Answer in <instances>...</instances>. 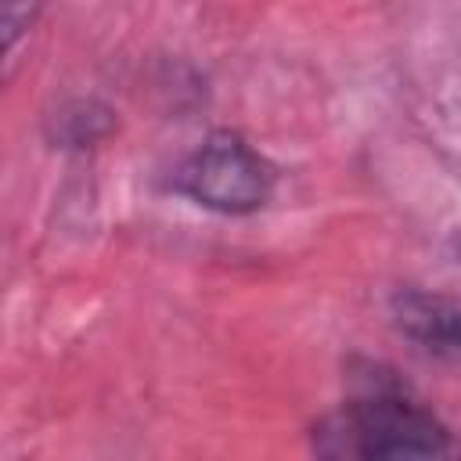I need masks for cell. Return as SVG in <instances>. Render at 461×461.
I'll list each match as a JSON object with an SVG mask.
<instances>
[{"label":"cell","mask_w":461,"mask_h":461,"mask_svg":"<svg viewBox=\"0 0 461 461\" xmlns=\"http://www.w3.org/2000/svg\"><path fill=\"white\" fill-rule=\"evenodd\" d=\"M393 324L429 357L461 367V306L447 295L400 288L389 303Z\"/></svg>","instance_id":"obj_3"},{"label":"cell","mask_w":461,"mask_h":461,"mask_svg":"<svg viewBox=\"0 0 461 461\" xmlns=\"http://www.w3.org/2000/svg\"><path fill=\"white\" fill-rule=\"evenodd\" d=\"M274 166L234 130H212L176 169V191L223 216L259 212L274 194Z\"/></svg>","instance_id":"obj_2"},{"label":"cell","mask_w":461,"mask_h":461,"mask_svg":"<svg viewBox=\"0 0 461 461\" xmlns=\"http://www.w3.org/2000/svg\"><path fill=\"white\" fill-rule=\"evenodd\" d=\"M339 450L353 457H457L461 439L400 382L371 375L360 393L328 421Z\"/></svg>","instance_id":"obj_1"},{"label":"cell","mask_w":461,"mask_h":461,"mask_svg":"<svg viewBox=\"0 0 461 461\" xmlns=\"http://www.w3.org/2000/svg\"><path fill=\"white\" fill-rule=\"evenodd\" d=\"M457 256H461V234H457Z\"/></svg>","instance_id":"obj_6"},{"label":"cell","mask_w":461,"mask_h":461,"mask_svg":"<svg viewBox=\"0 0 461 461\" xmlns=\"http://www.w3.org/2000/svg\"><path fill=\"white\" fill-rule=\"evenodd\" d=\"M47 0H0V36H4V54L11 58L18 43L32 32L40 11Z\"/></svg>","instance_id":"obj_5"},{"label":"cell","mask_w":461,"mask_h":461,"mask_svg":"<svg viewBox=\"0 0 461 461\" xmlns=\"http://www.w3.org/2000/svg\"><path fill=\"white\" fill-rule=\"evenodd\" d=\"M115 130V115L108 104L94 97H72L47 115V140L54 148H90Z\"/></svg>","instance_id":"obj_4"}]
</instances>
